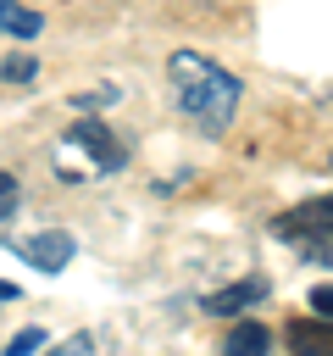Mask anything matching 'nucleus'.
I'll list each match as a JSON object with an SVG mask.
<instances>
[{
    "label": "nucleus",
    "mask_w": 333,
    "mask_h": 356,
    "mask_svg": "<svg viewBox=\"0 0 333 356\" xmlns=\"http://www.w3.org/2000/svg\"><path fill=\"white\" fill-rule=\"evenodd\" d=\"M266 300V278H244V284H228L216 295H205V312L222 317V312H244V306H261Z\"/></svg>",
    "instance_id": "5"
},
{
    "label": "nucleus",
    "mask_w": 333,
    "mask_h": 356,
    "mask_svg": "<svg viewBox=\"0 0 333 356\" xmlns=\"http://www.w3.org/2000/svg\"><path fill=\"white\" fill-rule=\"evenodd\" d=\"M39 28H44V17H39V11H28V6H17V0H0V33L39 39Z\"/></svg>",
    "instance_id": "8"
},
{
    "label": "nucleus",
    "mask_w": 333,
    "mask_h": 356,
    "mask_svg": "<svg viewBox=\"0 0 333 356\" xmlns=\"http://www.w3.org/2000/svg\"><path fill=\"white\" fill-rule=\"evenodd\" d=\"M311 306H316V317L327 323V306H333V289H327V284H316V289H311Z\"/></svg>",
    "instance_id": "12"
},
{
    "label": "nucleus",
    "mask_w": 333,
    "mask_h": 356,
    "mask_svg": "<svg viewBox=\"0 0 333 356\" xmlns=\"http://www.w3.org/2000/svg\"><path fill=\"white\" fill-rule=\"evenodd\" d=\"M6 78H17V83H22V78H33V61H28V56H17V61H6Z\"/></svg>",
    "instance_id": "13"
},
{
    "label": "nucleus",
    "mask_w": 333,
    "mask_h": 356,
    "mask_svg": "<svg viewBox=\"0 0 333 356\" xmlns=\"http://www.w3.org/2000/svg\"><path fill=\"white\" fill-rule=\"evenodd\" d=\"M0 300H17V284H0Z\"/></svg>",
    "instance_id": "15"
},
{
    "label": "nucleus",
    "mask_w": 333,
    "mask_h": 356,
    "mask_svg": "<svg viewBox=\"0 0 333 356\" xmlns=\"http://www.w3.org/2000/svg\"><path fill=\"white\" fill-rule=\"evenodd\" d=\"M50 356H94V339H89V334H72V339H61Z\"/></svg>",
    "instance_id": "10"
},
{
    "label": "nucleus",
    "mask_w": 333,
    "mask_h": 356,
    "mask_svg": "<svg viewBox=\"0 0 333 356\" xmlns=\"http://www.w3.org/2000/svg\"><path fill=\"white\" fill-rule=\"evenodd\" d=\"M39 345H44V334H39V328H22V334L6 345V356H28V350H39Z\"/></svg>",
    "instance_id": "9"
},
{
    "label": "nucleus",
    "mask_w": 333,
    "mask_h": 356,
    "mask_svg": "<svg viewBox=\"0 0 333 356\" xmlns=\"http://www.w3.org/2000/svg\"><path fill=\"white\" fill-rule=\"evenodd\" d=\"M289 345H294V356H333V339H327V323L316 317V328L311 323H294L289 328Z\"/></svg>",
    "instance_id": "7"
},
{
    "label": "nucleus",
    "mask_w": 333,
    "mask_h": 356,
    "mask_svg": "<svg viewBox=\"0 0 333 356\" xmlns=\"http://www.w3.org/2000/svg\"><path fill=\"white\" fill-rule=\"evenodd\" d=\"M105 100H117V89H94V95H78V106L89 111V106H105Z\"/></svg>",
    "instance_id": "14"
},
{
    "label": "nucleus",
    "mask_w": 333,
    "mask_h": 356,
    "mask_svg": "<svg viewBox=\"0 0 333 356\" xmlns=\"http://www.w3.org/2000/svg\"><path fill=\"white\" fill-rule=\"evenodd\" d=\"M128 161V150L111 139V128L105 122H72L67 134H61V145H56V172L67 178V184H83V178H105V172H117Z\"/></svg>",
    "instance_id": "2"
},
{
    "label": "nucleus",
    "mask_w": 333,
    "mask_h": 356,
    "mask_svg": "<svg viewBox=\"0 0 333 356\" xmlns=\"http://www.w3.org/2000/svg\"><path fill=\"white\" fill-rule=\"evenodd\" d=\"M17 195H22V189H17V178H11V172H0V222L17 211Z\"/></svg>",
    "instance_id": "11"
},
{
    "label": "nucleus",
    "mask_w": 333,
    "mask_h": 356,
    "mask_svg": "<svg viewBox=\"0 0 333 356\" xmlns=\"http://www.w3.org/2000/svg\"><path fill=\"white\" fill-rule=\"evenodd\" d=\"M166 83H172V100L205 128V134H222L239 111V78L194 50H172L166 56Z\"/></svg>",
    "instance_id": "1"
},
{
    "label": "nucleus",
    "mask_w": 333,
    "mask_h": 356,
    "mask_svg": "<svg viewBox=\"0 0 333 356\" xmlns=\"http://www.w3.org/2000/svg\"><path fill=\"white\" fill-rule=\"evenodd\" d=\"M327 217H333V206H327V195H316V200H305V206H294V211H283L278 222H272V234L278 239H316V250L327 256Z\"/></svg>",
    "instance_id": "3"
},
{
    "label": "nucleus",
    "mask_w": 333,
    "mask_h": 356,
    "mask_svg": "<svg viewBox=\"0 0 333 356\" xmlns=\"http://www.w3.org/2000/svg\"><path fill=\"white\" fill-rule=\"evenodd\" d=\"M28 267H39V273H61L67 261H72V234H61V228H44V234H33V239H17L11 245Z\"/></svg>",
    "instance_id": "4"
},
{
    "label": "nucleus",
    "mask_w": 333,
    "mask_h": 356,
    "mask_svg": "<svg viewBox=\"0 0 333 356\" xmlns=\"http://www.w3.org/2000/svg\"><path fill=\"white\" fill-rule=\"evenodd\" d=\"M222 356H272V334L261 323H239L228 339H222Z\"/></svg>",
    "instance_id": "6"
}]
</instances>
